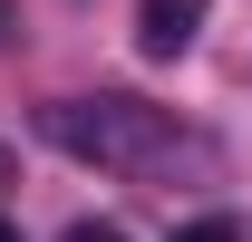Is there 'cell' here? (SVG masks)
<instances>
[{"mask_svg":"<svg viewBox=\"0 0 252 242\" xmlns=\"http://www.w3.org/2000/svg\"><path fill=\"white\" fill-rule=\"evenodd\" d=\"M49 136L78 146V155H107V165H136L165 126H156V107H136V97H78V107L49 117Z\"/></svg>","mask_w":252,"mask_h":242,"instance_id":"6da1fadb","label":"cell"},{"mask_svg":"<svg viewBox=\"0 0 252 242\" xmlns=\"http://www.w3.org/2000/svg\"><path fill=\"white\" fill-rule=\"evenodd\" d=\"M204 30V0H136V49L146 59H185Z\"/></svg>","mask_w":252,"mask_h":242,"instance_id":"7a4b0ae2","label":"cell"},{"mask_svg":"<svg viewBox=\"0 0 252 242\" xmlns=\"http://www.w3.org/2000/svg\"><path fill=\"white\" fill-rule=\"evenodd\" d=\"M175 242H243V233H233L223 213H204V223H185V233H175Z\"/></svg>","mask_w":252,"mask_h":242,"instance_id":"3957f363","label":"cell"},{"mask_svg":"<svg viewBox=\"0 0 252 242\" xmlns=\"http://www.w3.org/2000/svg\"><path fill=\"white\" fill-rule=\"evenodd\" d=\"M59 242H117V233H107V223H78V233H59Z\"/></svg>","mask_w":252,"mask_h":242,"instance_id":"277c9868","label":"cell"},{"mask_svg":"<svg viewBox=\"0 0 252 242\" xmlns=\"http://www.w3.org/2000/svg\"><path fill=\"white\" fill-rule=\"evenodd\" d=\"M0 242H20V233H10V223H0Z\"/></svg>","mask_w":252,"mask_h":242,"instance_id":"5b68a950","label":"cell"}]
</instances>
